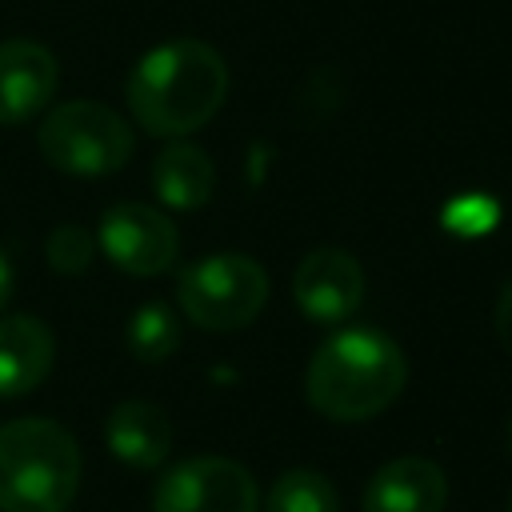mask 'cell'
Masks as SVG:
<instances>
[{
    "label": "cell",
    "instance_id": "obj_1",
    "mask_svg": "<svg viewBox=\"0 0 512 512\" xmlns=\"http://www.w3.org/2000/svg\"><path fill=\"white\" fill-rule=\"evenodd\" d=\"M408 380V360L400 344L376 328H344L328 336L304 372V392L312 408L328 420H368L380 416Z\"/></svg>",
    "mask_w": 512,
    "mask_h": 512
},
{
    "label": "cell",
    "instance_id": "obj_2",
    "mask_svg": "<svg viewBox=\"0 0 512 512\" xmlns=\"http://www.w3.org/2000/svg\"><path fill=\"white\" fill-rule=\"evenodd\" d=\"M228 92V68L204 40H168L144 52L128 76V108L152 136L200 128Z\"/></svg>",
    "mask_w": 512,
    "mask_h": 512
},
{
    "label": "cell",
    "instance_id": "obj_3",
    "mask_svg": "<svg viewBox=\"0 0 512 512\" xmlns=\"http://www.w3.org/2000/svg\"><path fill=\"white\" fill-rule=\"evenodd\" d=\"M80 488V448L68 428L20 416L0 428V512H64Z\"/></svg>",
    "mask_w": 512,
    "mask_h": 512
},
{
    "label": "cell",
    "instance_id": "obj_4",
    "mask_svg": "<svg viewBox=\"0 0 512 512\" xmlns=\"http://www.w3.org/2000/svg\"><path fill=\"white\" fill-rule=\"evenodd\" d=\"M40 152L52 168L72 176H104L128 164L132 128L120 112L100 100H68L56 104L40 124Z\"/></svg>",
    "mask_w": 512,
    "mask_h": 512
},
{
    "label": "cell",
    "instance_id": "obj_5",
    "mask_svg": "<svg viewBox=\"0 0 512 512\" xmlns=\"http://www.w3.org/2000/svg\"><path fill=\"white\" fill-rule=\"evenodd\" d=\"M176 296L192 324L208 332H236L260 316L268 300V276L252 256L216 252L180 272Z\"/></svg>",
    "mask_w": 512,
    "mask_h": 512
},
{
    "label": "cell",
    "instance_id": "obj_6",
    "mask_svg": "<svg viewBox=\"0 0 512 512\" xmlns=\"http://www.w3.org/2000/svg\"><path fill=\"white\" fill-rule=\"evenodd\" d=\"M260 492L244 464L228 456H192L168 468L152 492V512H256Z\"/></svg>",
    "mask_w": 512,
    "mask_h": 512
},
{
    "label": "cell",
    "instance_id": "obj_7",
    "mask_svg": "<svg viewBox=\"0 0 512 512\" xmlns=\"http://www.w3.org/2000/svg\"><path fill=\"white\" fill-rule=\"evenodd\" d=\"M100 248L124 272L156 276V272L172 268L180 236L164 212H156L148 204H116L100 216Z\"/></svg>",
    "mask_w": 512,
    "mask_h": 512
},
{
    "label": "cell",
    "instance_id": "obj_8",
    "mask_svg": "<svg viewBox=\"0 0 512 512\" xmlns=\"http://www.w3.org/2000/svg\"><path fill=\"white\" fill-rule=\"evenodd\" d=\"M292 296H296V308L308 320L340 324L364 300V268L344 248H316L296 264Z\"/></svg>",
    "mask_w": 512,
    "mask_h": 512
},
{
    "label": "cell",
    "instance_id": "obj_9",
    "mask_svg": "<svg viewBox=\"0 0 512 512\" xmlns=\"http://www.w3.org/2000/svg\"><path fill=\"white\" fill-rule=\"evenodd\" d=\"M56 92V60L36 40L0 44V124L32 120Z\"/></svg>",
    "mask_w": 512,
    "mask_h": 512
},
{
    "label": "cell",
    "instance_id": "obj_10",
    "mask_svg": "<svg viewBox=\"0 0 512 512\" xmlns=\"http://www.w3.org/2000/svg\"><path fill=\"white\" fill-rule=\"evenodd\" d=\"M448 480L440 464L424 456H400L372 472L364 484V512H440Z\"/></svg>",
    "mask_w": 512,
    "mask_h": 512
},
{
    "label": "cell",
    "instance_id": "obj_11",
    "mask_svg": "<svg viewBox=\"0 0 512 512\" xmlns=\"http://www.w3.org/2000/svg\"><path fill=\"white\" fill-rule=\"evenodd\" d=\"M56 340L44 320L16 312L0 320V400L28 396L52 372Z\"/></svg>",
    "mask_w": 512,
    "mask_h": 512
},
{
    "label": "cell",
    "instance_id": "obj_12",
    "mask_svg": "<svg viewBox=\"0 0 512 512\" xmlns=\"http://www.w3.org/2000/svg\"><path fill=\"white\" fill-rule=\"evenodd\" d=\"M104 444L128 468H156L172 452V420L152 400H120L104 420Z\"/></svg>",
    "mask_w": 512,
    "mask_h": 512
},
{
    "label": "cell",
    "instance_id": "obj_13",
    "mask_svg": "<svg viewBox=\"0 0 512 512\" xmlns=\"http://www.w3.org/2000/svg\"><path fill=\"white\" fill-rule=\"evenodd\" d=\"M152 184L168 208H200L212 196L216 168H212L208 152H200L192 144H172L156 156Z\"/></svg>",
    "mask_w": 512,
    "mask_h": 512
},
{
    "label": "cell",
    "instance_id": "obj_14",
    "mask_svg": "<svg viewBox=\"0 0 512 512\" xmlns=\"http://www.w3.org/2000/svg\"><path fill=\"white\" fill-rule=\"evenodd\" d=\"M264 512H340V496L328 476L312 468H288L276 476Z\"/></svg>",
    "mask_w": 512,
    "mask_h": 512
},
{
    "label": "cell",
    "instance_id": "obj_15",
    "mask_svg": "<svg viewBox=\"0 0 512 512\" xmlns=\"http://www.w3.org/2000/svg\"><path fill=\"white\" fill-rule=\"evenodd\" d=\"M180 344V324L172 316L168 304H140L128 320V348L136 360L144 364H156V360H168Z\"/></svg>",
    "mask_w": 512,
    "mask_h": 512
},
{
    "label": "cell",
    "instance_id": "obj_16",
    "mask_svg": "<svg viewBox=\"0 0 512 512\" xmlns=\"http://www.w3.org/2000/svg\"><path fill=\"white\" fill-rule=\"evenodd\" d=\"M88 256H92V240H88L84 228L60 224L48 236V264L56 272H80V268H88Z\"/></svg>",
    "mask_w": 512,
    "mask_h": 512
},
{
    "label": "cell",
    "instance_id": "obj_17",
    "mask_svg": "<svg viewBox=\"0 0 512 512\" xmlns=\"http://www.w3.org/2000/svg\"><path fill=\"white\" fill-rule=\"evenodd\" d=\"M492 328H496V340L504 344V352L512 356V284L500 292L496 300V312H492Z\"/></svg>",
    "mask_w": 512,
    "mask_h": 512
},
{
    "label": "cell",
    "instance_id": "obj_18",
    "mask_svg": "<svg viewBox=\"0 0 512 512\" xmlns=\"http://www.w3.org/2000/svg\"><path fill=\"white\" fill-rule=\"evenodd\" d=\"M8 292H12V268H8V260H4V252H0V308H4Z\"/></svg>",
    "mask_w": 512,
    "mask_h": 512
},
{
    "label": "cell",
    "instance_id": "obj_19",
    "mask_svg": "<svg viewBox=\"0 0 512 512\" xmlns=\"http://www.w3.org/2000/svg\"><path fill=\"white\" fill-rule=\"evenodd\" d=\"M508 448H512V424H508Z\"/></svg>",
    "mask_w": 512,
    "mask_h": 512
},
{
    "label": "cell",
    "instance_id": "obj_20",
    "mask_svg": "<svg viewBox=\"0 0 512 512\" xmlns=\"http://www.w3.org/2000/svg\"><path fill=\"white\" fill-rule=\"evenodd\" d=\"M508 512H512V504H508Z\"/></svg>",
    "mask_w": 512,
    "mask_h": 512
}]
</instances>
